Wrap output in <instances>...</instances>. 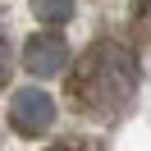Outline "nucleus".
Wrapping results in <instances>:
<instances>
[{
    "mask_svg": "<svg viewBox=\"0 0 151 151\" xmlns=\"http://www.w3.org/2000/svg\"><path fill=\"white\" fill-rule=\"evenodd\" d=\"M9 73H14L9 69V46H5V37H0V87L9 83Z\"/></svg>",
    "mask_w": 151,
    "mask_h": 151,
    "instance_id": "6",
    "label": "nucleus"
},
{
    "mask_svg": "<svg viewBox=\"0 0 151 151\" xmlns=\"http://www.w3.org/2000/svg\"><path fill=\"white\" fill-rule=\"evenodd\" d=\"M55 124V101L41 87H19L9 96V128L19 137H46Z\"/></svg>",
    "mask_w": 151,
    "mask_h": 151,
    "instance_id": "2",
    "label": "nucleus"
},
{
    "mask_svg": "<svg viewBox=\"0 0 151 151\" xmlns=\"http://www.w3.org/2000/svg\"><path fill=\"white\" fill-rule=\"evenodd\" d=\"M60 151H78V147H60Z\"/></svg>",
    "mask_w": 151,
    "mask_h": 151,
    "instance_id": "7",
    "label": "nucleus"
},
{
    "mask_svg": "<svg viewBox=\"0 0 151 151\" xmlns=\"http://www.w3.org/2000/svg\"><path fill=\"white\" fill-rule=\"evenodd\" d=\"M32 14H37L46 28H55V23L73 19V0H32Z\"/></svg>",
    "mask_w": 151,
    "mask_h": 151,
    "instance_id": "4",
    "label": "nucleus"
},
{
    "mask_svg": "<svg viewBox=\"0 0 151 151\" xmlns=\"http://www.w3.org/2000/svg\"><path fill=\"white\" fill-rule=\"evenodd\" d=\"M23 69L32 78H55L69 69V41L60 32H32L23 46Z\"/></svg>",
    "mask_w": 151,
    "mask_h": 151,
    "instance_id": "3",
    "label": "nucleus"
},
{
    "mask_svg": "<svg viewBox=\"0 0 151 151\" xmlns=\"http://www.w3.org/2000/svg\"><path fill=\"white\" fill-rule=\"evenodd\" d=\"M133 23L151 37V0H133Z\"/></svg>",
    "mask_w": 151,
    "mask_h": 151,
    "instance_id": "5",
    "label": "nucleus"
},
{
    "mask_svg": "<svg viewBox=\"0 0 151 151\" xmlns=\"http://www.w3.org/2000/svg\"><path fill=\"white\" fill-rule=\"evenodd\" d=\"M69 110L83 119L110 124L137 96V50L119 37H96L69 69Z\"/></svg>",
    "mask_w": 151,
    "mask_h": 151,
    "instance_id": "1",
    "label": "nucleus"
}]
</instances>
